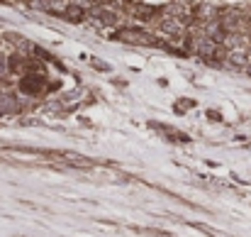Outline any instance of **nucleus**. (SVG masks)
<instances>
[{"label":"nucleus","instance_id":"obj_1","mask_svg":"<svg viewBox=\"0 0 251 237\" xmlns=\"http://www.w3.org/2000/svg\"><path fill=\"white\" fill-rule=\"evenodd\" d=\"M0 110L2 113H15L17 110V98L7 90H0Z\"/></svg>","mask_w":251,"mask_h":237},{"label":"nucleus","instance_id":"obj_2","mask_svg":"<svg viewBox=\"0 0 251 237\" xmlns=\"http://www.w3.org/2000/svg\"><path fill=\"white\" fill-rule=\"evenodd\" d=\"M229 61H232L234 66H244V64H247V52H242V49L229 52Z\"/></svg>","mask_w":251,"mask_h":237},{"label":"nucleus","instance_id":"obj_3","mask_svg":"<svg viewBox=\"0 0 251 237\" xmlns=\"http://www.w3.org/2000/svg\"><path fill=\"white\" fill-rule=\"evenodd\" d=\"M66 161H71V164H78V166H90V161L88 159H83V157H74V154H66Z\"/></svg>","mask_w":251,"mask_h":237},{"label":"nucleus","instance_id":"obj_4","mask_svg":"<svg viewBox=\"0 0 251 237\" xmlns=\"http://www.w3.org/2000/svg\"><path fill=\"white\" fill-rule=\"evenodd\" d=\"M249 74H251V66H249Z\"/></svg>","mask_w":251,"mask_h":237}]
</instances>
